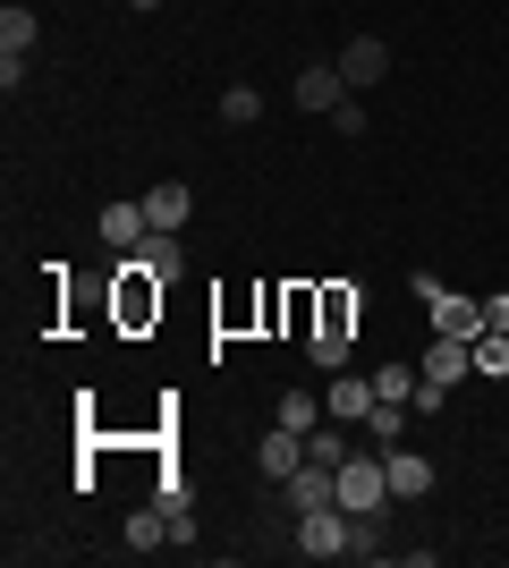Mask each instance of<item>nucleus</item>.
<instances>
[{
    "mask_svg": "<svg viewBox=\"0 0 509 568\" xmlns=\"http://www.w3.org/2000/svg\"><path fill=\"white\" fill-rule=\"evenodd\" d=\"M365 433H374V442H383V450H390V442L408 433V407H399V399H374V416H365Z\"/></svg>",
    "mask_w": 509,
    "mask_h": 568,
    "instance_id": "nucleus-18",
    "label": "nucleus"
},
{
    "mask_svg": "<svg viewBox=\"0 0 509 568\" xmlns=\"http://www.w3.org/2000/svg\"><path fill=\"white\" fill-rule=\"evenodd\" d=\"M128 551H170V509H162V500L128 518Z\"/></svg>",
    "mask_w": 509,
    "mask_h": 568,
    "instance_id": "nucleus-16",
    "label": "nucleus"
},
{
    "mask_svg": "<svg viewBox=\"0 0 509 568\" xmlns=\"http://www.w3.org/2000/svg\"><path fill=\"white\" fill-rule=\"evenodd\" d=\"M339 509H348V518H383L390 509V475H383V458H339Z\"/></svg>",
    "mask_w": 509,
    "mask_h": 568,
    "instance_id": "nucleus-2",
    "label": "nucleus"
},
{
    "mask_svg": "<svg viewBox=\"0 0 509 568\" xmlns=\"http://www.w3.org/2000/svg\"><path fill=\"white\" fill-rule=\"evenodd\" d=\"M145 213H153V230H187V213H195V187H187V179H162V187L145 195Z\"/></svg>",
    "mask_w": 509,
    "mask_h": 568,
    "instance_id": "nucleus-12",
    "label": "nucleus"
},
{
    "mask_svg": "<svg viewBox=\"0 0 509 568\" xmlns=\"http://www.w3.org/2000/svg\"><path fill=\"white\" fill-rule=\"evenodd\" d=\"M255 467H264L272 484H289V475L306 467V433H289V425H272L264 442H255Z\"/></svg>",
    "mask_w": 509,
    "mask_h": 568,
    "instance_id": "nucleus-8",
    "label": "nucleus"
},
{
    "mask_svg": "<svg viewBox=\"0 0 509 568\" xmlns=\"http://www.w3.org/2000/svg\"><path fill=\"white\" fill-rule=\"evenodd\" d=\"M467 374H476V339H450V332L425 339V382L450 390V382H467Z\"/></svg>",
    "mask_w": 509,
    "mask_h": 568,
    "instance_id": "nucleus-7",
    "label": "nucleus"
},
{
    "mask_svg": "<svg viewBox=\"0 0 509 568\" xmlns=\"http://www.w3.org/2000/svg\"><path fill=\"white\" fill-rule=\"evenodd\" d=\"M339 500V467H323V458H306V467L289 475V509L306 518V509H332Z\"/></svg>",
    "mask_w": 509,
    "mask_h": 568,
    "instance_id": "nucleus-9",
    "label": "nucleus"
},
{
    "mask_svg": "<svg viewBox=\"0 0 509 568\" xmlns=\"http://www.w3.org/2000/svg\"><path fill=\"white\" fill-rule=\"evenodd\" d=\"M476 374H485V382L509 374V339H501V332H476Z\"/></svg>",
    "mask_w": 509,
    "mask_h": 568,
    "instance_id": "nucleus-21",
    "label": "nucleus"
},
{
    "mask_svg": "<svg viewBox=\"0 0 509 568\" xmlns=\"http://www.w3.org/2000/svg\"><path fill=\"white\" fill-rule=\"evenodd\" d=\"M348 433H357V425H339V416H323V425L306 433V458H323V467H339V458L357 450V442H348Z\"/></svg>",
    "mask_w": 509,
    "mask_h": 568,
    "instance_id": "nucleus-15",
    "label": "nucleus"
},
{
    "mask_svg": "<svg viewBox=\"0 0 509 568\" xmlns=\"http://www.w3.org/2000/svg\"><path fill=\"white\" fill-rule=\"evenodd\" d=\"M128 9H162V0H128Z\"/></svg>",
    "mask_w": 509,
    "mask_h": 568,
    "instance_id": "nucleus-25",
    "label": "nucleus"
},
{
    "mask_svg": "<svg viewBox=\"0 0 509 568\" xmlns=\"http://www.w3.org/2000/svg\"><path fill=\"white\" fill-rule=\"evenodd\" d=\"M289 102H297V111H315V119H332L339 102H348V77H339V60H306V69H297V85H289Z\"/></svg>",
    "mask_w": 509,
    "mask_h": 568,
    "instance_id": "nucleus-3",
    "label": "nucleus"
},
{
    "mask_svg": "<svg viewBox=\"0 0 509 568\" xmlns=\"http://www.w3.org/2000/svg\"><path fill=\"white\" fill-rule=\"evenodd\" d=\"M323 416H332V407H323V399H306V390H289V399H281V425H289V433H315Z\"/></svg>",
    "mask_w": 509,
    "mask_h": 568,
    "instance_id": "nucleus-20",
    "label": "nucleus"
},
{
    "mask_svg": "<svg viewBox=\"0 0 509 568\" xmlns=\"http://www.w3.org/2000/svg\"><path fill=\"white\" fill-rule=\"evenodd\" d=\"M221 119H230V128H255V119H264V94H255V85H230V94H221Z\"/></svg>",
    "mask_w": 509,
    "mask_h": 568,
    "instance_id": "nucleus-19",
    "label": "nucleus"
},
{
    "mask_svg": "<svg viewBox=\"0 0 509 568\" xmlns=\"http://www.w3.org/2000/svg\"><path fill=\"white\" fill-rule=\"evenodd\" d=\"M136 263H145V272H162V281H170V272H187V246H179V230H153L145 246H136Z\"/></svg>",
    "mask_w": 509,
    "mask_h": 568,
    "instance_id": "nucleus-14",
    "label": "nucleus"
},
{
    "mask_svg": "<svg viewBox=\"0 0 509 568\" xmlns=\"http://www.w3.org/2000/svg\"><path fill=\"white\" fill-rule=\"evenodd\" d=\"M339 77H348V94L383 85V77H390V43H383V34H348V51H339Z\"/></svg>",
    "mask_w": 509,
    "mask_h": 568,
    "instance_id": "nucleus-4",
    "label": "nucleus"
},
{
    "mask_svg": "<svg viewBox=\"0 0 509 568\" xmlns=\"http://www.w3.org/2000/svg\"><path fill=\"white\" fill-rule=\"evenodd\" d=\"M153 500H162V509H195V493H187V475H153Z\"/></svg>",
    "mask_w": 509,
    "mask_h": 568,
    "instance_id": "nucleus-22",
    "label": "nucleus"
},
{
    "mask_svg": "<svg viewBox=\"0 0 509 568\" xmlns=\"http://www.w3.org/2000/svg\"><path fill=\"white\" fill-rule=\"evenodd\" d=\"M425 314H434V332H450V339H476V332H485V297H459V288H434Z\"/></svg>",
    "mask_w": 509,
    "mask_h": 568,
    "instance_id": "nucleus-6",
    "label": "nucleus"
},
{
    "mask_svg": "<svg viewBox=\"0 0 509 568\" xmlns=\"http://www.w3.org/2000/svg\"><path fill=\"white\" fill-rule=\"evenodd\" d=\"M416 365H374V390H383V399H399V407H416Z\"/></svg>",
    "mask_w": 509,
    "mask_h": 568,
    "instance_id": "nucleus-17",
    "label": "nucleus"
},
{
    "mask_svg": "<svg viewBox=\"0 0 509 568\" xmlns=\"http://www.w3.org/2000/svg\"><path fill=\"white\" fill-rule=\"evenodd\" d=\"M485 332H509V288H492V297H485Z\"/></svg>",
    "mask_w": 509,
    "mask_h": 568,
    "instance_id": "nucleus-24",
    "label": "nucleus"
},
{
    "mask_svg": "<svg viewBox=\"0 0 509 568\" xmlns=\"http://www.w3.org/2000/svg\"><path fill=\"white\" fill-rule=\"evenodd\" d=\"M34 34H43V26H34V9H26V0H9V9H0V60H26V51H34Z\"/></svg>",
    "mask_w": 509,
    "mask_h": 568,
    "instance_id": "nucleus-13",
    "label": "nucleus"
},
{
    "mask_svg": "<svg viewBox=\"0 0 509 568\" xmlns=\"http://www.w3.org/2000/svg\"><path fill=\"white\" fill-rule=\"evenodd\" d=\"M374 399H383V390H374V374H348V365H332V390H323V407H332L339 425H365V416H374Z\"/></svg>",
    "mask_w": 509,
    "mask_h": 568,
    "instance_id": "nucleus-5",
    "label": "nucleus"
},
{
    "mask_svg": "<svg viewBox=\"0 0 509 568\" xmlns=\"http://www.w3.org/2000/svg\"><path fill=\"white\" fill-rule=\"evenodd\" d=\"M357 526L365 518H348V509H306V518H297V551H306V560H348V551H357Z\"/></svg>",
    "mask_w": 509,
    "mask_h": 568,
    "instance_id": "nucleus-1",
    "label": "nucleus"
},
{
    "mask_svg": "<svg viewBox=\"0 0 509 568\" xmlns=\"http://www.w3.org/2000/svg\"><path fill=\"white\" fill-rule=\"evenodd\" d=\"M102 237H111L120 255H136V246L153 237V213H145V204H102Z\"/></svg>",
    "mask_w": 509,
    "mask_h": 568,
    "instance_id": "nucleus-11",
    "label": "nucleus"
},
{
    "mask_svg": "<svg viewBox=\"0 0 509 568\" xmlns=\"http://www.w3.org/2000/svg\"><path fill=\"white\" fill-rule=\"evenodd\" d=\"M332 128H339V136H365V102L348 94V102H339V111H332Z\"/></svg>",
    "mask_w": 509,
    "mask_h": 568,
    "instance_id": "nucleus-23",
    "label": "nucleus"
},
{
    "mask_svg": "<svg viewBox=\"0 0 509 568\" xmlns=\"http://www.w3.org/2000/svg\"><path fill=\"white\" fill-rule=\"evenodd\" d=\"M383 475H390V500H425L434 493V467H425L416 450H399V442L383 450Z\"/></svg>",
    "mask_w": 509,
    "mask_h": 568,
    "instance_id": "nucleus-10",
    "label": "nucleus"
}]
</instances>
